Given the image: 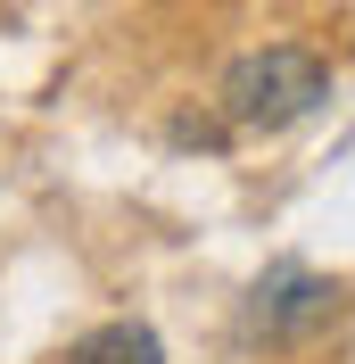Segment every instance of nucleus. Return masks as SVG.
<instances>
[{"label": "nucleus", "mask_w": 355, "mask_h": 364, "mask_svg": "<svg viewBox=\"0 0 355 364\" xmlns=\"http://www.w3.org/2000/svg\"><path fill=\"white\" fill-rule=\"evenodd\" d=\"M322 100H331V67L297 42H265L248 58H231V75H223V116L240 133H281V124L314 116Z\"/></svg>", "instance_id": "obj_1"}, {"label": "nucleus", "mask_w": 355, "mask_h": 364, "mask_svg": "<svg viewBox=\"0 0 355 364\" xmlns=\"http://www.w3.org/2000/svg\"><path fill=\"white\" fill-rule=\"evenodd\" d=\"M331 282L322 273H306V265H281V273H265V290H256V331L265 340H297L306 323H322L331 315Z\"/></svg>", "instance_id": "obj_2"}, {"label": "nucleus", "mask_w": 355, "mask_h": 364, "mask_svg": "<svg viewBox=\"0 0 355 364\" xmlns=\"http://www.w3.org/2000/svg\"><path fill=\"white\" fill-rule=\"evenodd\" d=\"M67 364H165V348H157L149 323H99V331H83V340L67 348Z\"/></svg>", "instance_id": "obj_3"}]
</instances>
